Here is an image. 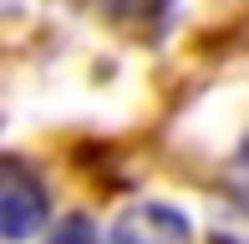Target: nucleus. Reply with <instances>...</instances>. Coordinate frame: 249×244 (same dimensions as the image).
<instances>
[{
    "mask_svg": "<svg viewBox=\"0 0 249 244\" xmlns=\"http://www.w3.org/2000/svg\"><path fill=\"white\" fill-rule=\"evenodd\" d=\"M46 214H51L46 183H41L20 158H5V183H0V234H5L10 244H20V239H31L41 229Z\"/></svg>",
    "mask_w": 249,
    "mask_h": 244,
    "instance_id": "1",
    "label": "nucleus"
},
{
    "mask_svg": "<svg viewBox=\"0 0 249 244\" xmlns=\"http://www.w3.org/2000/svg\"><path fill=\"white\" fill-rule=\"evenodd\" d=\"M239 173H244V183H249V138H244V148H239Z\"/></svg>",
    "mask_w": 249,
    "mask_h": 244,
    "instance_id": "4",
    "label": "nucleus"
},
{
    "mask_svg": "<svg viewBox=\"0 0 249 244\" xmlns=\"http://www.w3.org/2000/svg\"><path fill=\"white\" fill-rule=\"evenodd\" d=\"M46 244H97V229H92V219L71 214V219H61V224H56V234H51Z\"/></svg>",
    "mask_w": 249,
    "mask_h": 244,
    "instance_id": "3",
    "label": "nucleus"
},
{
    "mask_svg": "<svg viewBox=\"0 0 249 244\" xmlns=\"http://www.w3.org/2000/svg\"><path fill=\"white\" fill-rule=\"evenodd\" d=\"M112 244H194V224L173 204H132L112 224Z\"/></svg>",
    "mask_w": 249,
    "mask_h": 244,
    "instance_id": "2",
    "label": "nucleus"
}]
</instances>
